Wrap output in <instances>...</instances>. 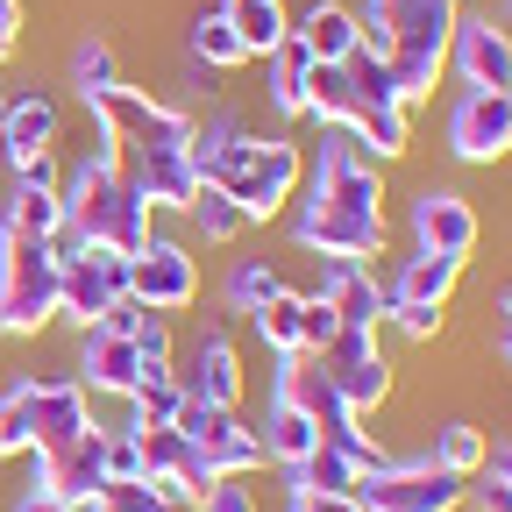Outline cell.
I'll return each mask as SVG.
<instances>
[{"label": "cell", "instance_id": "cell-46", "mask_svg": "<svg viewBox=\"0 0 512 512\" xmlns=\"http://www.w3.org/2000/svg\"><path fill=\"white\" fill-rule=\"evenodd\" d=\"M484 470H498V477H512V441H505V448H491V463H484Z\"/></svg>", "mask_w": 512, "mask_h": 512}, {"label": "cell", "instance_id": "cell-1", "mask_svg": "<svg viewBox=\"0 0 512 512\" xmlns=\"http://www.w3.org/2000/svg\"><path fill=\"white\" fill-rule=\"evenodd\" d=\"M292 235H299V249L320 256V264H328V256L377 264L384 256V164L349 136V128H320V157L306 164Z\"/></svg>", "mask_w": 512, "mask_h": 512}, {"label": "cell", "instance_id": "cell-23", "mask_svg": "<svg viewBox=\"0 0 512 512\" xmlns=\"http://www.w3.org/2000/svg\"><path fill=\"white\" fill-rule=\"evenodd\" d=\"M128 178H136V192L150 200V214H185L192 192H200V164H192V150H150V157H121Z\"/></svg>", "mask_w": 512, "mask_h": 512}, {"label": "cell", "instance_id": "cell-10", "mask_svg": "<svg viewBox=\"0 0 512 512\" xmlns=\"http://www.w3.org/2000/svg\"><path fill=\"white\" fill-rule=\"evenodd\" d=\"M463 498H470V477L441 470L434 456H413V463L392 456L377 477H363V491H356L363 512H456Z\"/></svg>", "mask_w": 512, "mask_h": 512}, {"label": "cell", "instance_id": "cell-15", "mask_svg": "<svg viewBox=\"0 0 512 512\" xmlns=\"http://www.w3.org/2000/svg\"><path fill=\"white\" fill-rule=\"evenodd\" d=\"M157 370H171V363H150L136 335H114V328H86L79 335V384H86V399H128Z\"/></svg>", "mask_w": 512, "mask_h": 512}, {"label": "cell", "instance_id": "cell-19", "mask_svg": "<svg viewBox=\"0 0 512 512\" xmlns=\"http://www.w3.org/2000/svg\"><path fill=\"white\" fill-rule=\"evenodd\" d=\"M107 441H114V427H86V434H72L64 448L36 456V484L57 491V498H72V505H86V498L107 484Z\"/></svg>", "mask_w": 512, "mask_h": 512}, {"label": "cell", "instance_id": "cell-37", "mask_svg": "<svg viewBox=\"0 0 512 512\" xmlns=\"http://www.w3.org/2000/svg\"><path fill=\"white\" fill-rule=\"evenodd\" d=\"M192 64H207V72H235V64H249V50H242V36L228 29L221 8L192 22Z\"/></svg>", "mask_w": 512, "mask_h": 512}, {"label": "cell", "instance_id": "cell-40", "mask_svg": "<svg viewBox=\"0 0 512 512\" xmlns=\"http://www.w3.org/2000/svg\"><path fill=\"white\" fill-rule=\"evenodd\" d=\"M335 335H342V320H335V306H328V299H313V292H306V313H299V349L313 356V349H328Z\"/></svg>", "mask_w": 512, "mask_h": 512}, {"label": "cell", "instance_id": "cell-22", "mask_svg": "<svg viewBox=\"0 0 512 512\" xmlns=\"http://www.w3.org/2000/svg\"><path fill=\"white\" fill-rule=\"evenodd\" d=\"M178 384H185V399H207V406H242V356H235V342H228L221 328H207L200 342H192V356H185Z\"/></svg>", "mask_w": 512, "mask_h": 512}, {"label": "cell", "instance_id": "cell-36", "mask_svg": "<svg viewBox=\"0 0 512 512\" xmlns=\"http://www.w3.org/2000/svg\"><path fill=\"white\" fill-rule=\"evenodd\" d=\"M185 221L200 228L207 242H235L242 228H256V221H249V214H242V207L228 200L221 185H200V192H192V207H185Z\"/></svg>", "mask_w": 512, "mask_h": 512}, {"label": "cell", "instance_id": "cell-30", "mask_svg": "<svg viewBox=\"0 0 512 512\" xmlns=\"http://www.w3.org/2000/svg\"><path fill=\"white\" fill-rule=\"evenodd\" d=\"M306 79H313V50L299 36H285L271 57H264V93L278 114H306Z\"/></svg>", "mask_w": 512, "mask_h": 512}, {"label": "cell", "instance_id": "cell-31", "mask_svg": "<svg viewBox=\"0 0 512 512\" xmlns=\"http://www.w3.org/2000/svg\"><path fill=\"white\" fill-rule=\"evenodd\" d=\"M363 477H370V470H363L356 456H342V448L320 441L313 456L292 470V491H335V498H356V491H363Z\"/></svg>", "mask_w": 512, "mask_h": 512}, {"label": "cell", "instance_id": "cell-26", "mask_svg": "<svg viewBox=\"0 0 512 512\" xmlns=\"http://www.w3.org/2000/svg\"><path fill=\"white\" fill-rule=\"evenodd\" d=\"M0 235H43V242H57L64 235V192L36 185V178H15L8 214H0Z\"/></svg>", "mask_w": 512, "mask_h": 512}, {"label": "cell", "instance_id": "cell-33", "mask_svg": "<svg viewBox=\"0 0 512 512\" xmlns=\"http://www.w3.org/2000/svg\"><path fill=\"white\" fill-rule=\"evenodd\" d=\"M178 406H185V384H178V363H171V370L143 377L136 392H128V427H171Z\"/></svg>", "mask_w": 512, "mask_h": 512}, {"label": "cell", "instance_id": "cell-11", "mask_svg": "<svg viewBox=\"0 0 512 512\" xmlns=\"http://www.w3.org/2000/svg\"><path fill=\"white\" fill-rule=\"evenodd\" d=\"M313 363L328 370V384H335V399L363 420V413H377L384 399H392V356L377 349V328H342L328 349H313Z\"/></svg>", "mask_w": 512, "mask_h": 512}, {"label": "cell", "instance_id": "cell-43", "mask_svg": "<svg viewBox=\"0 0 512 512\" xmlns=\"http://www.w3.org/2000/svg\"><path fill=\"white\" fill-rule=\"evenodd\" d=\"M292 512H363V505L335 498V491H292Z\"/></svg>", "mask_w": 512, "mask_h": 512}, {"label": "cell", "instance_id": "cell-17", "mask_svg": "<svg viewBox=\"0 0 512 512\" xmlns=\"http://www.w3.org/2000/svg\"><path fill=\"white\" fill-rule=\"evenodd\" d=\"M448 72L463 86L505 93L512 86V29H498L491 15H456V36H448Z\"/></svg>", "mask_w": 512, "mask_h": 512}, {"label": "cell", "instance_id": "cell-7", "mask_svg": "<svg viewBox=\"0 0 512 512\" xmlns=\"http://www.w3.org/2000/svg\"><path fill=\"white\" fill-rule=\"evenodd\" d=\"M57 278L64 249L43 235H0V335L29 342L57 320Z\"/></svg>", "mask_w": 512, "mask_h": 512}, {"label": "cell", "instance_id": "cell-45", "mask_svg": "<svg viewBox=\"0 0 512 512\" xmlns=\"http://www.w3.org/2000/svg\"><path fill=\"white\" fill-rule=\"evenodd\" d=\"M15 512H86V505H72V498H57V491H43V484H29Z\"/></svg>", "mask_w": 512, "mask_h": 512}, {"label": "cell", "instance_id": "cell-18", "mask_svg": "<svg viewBox=\"0 0 512 512\" xmlns=\"http://www.w3.org/2000/svg\"><path fill=\"white\" fill-rule=\"evenodd\" d=\"M313 299H328L342 328H384V313H392V285L377 278V264H349V256H328V264H320Z\"/></svg>", "mask_w": 512, "mask_h": 512}, {"label": "cell", "instance_id": "cell-5", "mask_svg": "<svg viewBox=\"0 0 512 512\" xmlns=\"http://www.w3.org/2000/svg\"><path fill=\"white\" fill-rule=\"evenodd\" d=\"M456 0H363L356 22H363V50H377L392 64V79L413 100H427L448 72V36H456Z\"/></svg>", "mask_w": 512, "mask_h": 512}, {"label": "cell", "instance_id": "cell-32", "mask_svg": "<svg viewBox=\"0 0 512 512\" xmlns=\"http://www.w3.org/2000/svg\"><path fill=\"white\" fill-rule=\"evenodd\" d=\"M72 86H79V100L93 107L107 86H121V64H114V43L100 36V29H86L79 43H72Z\"/></svg>", "mask_w": 512, "mask_h": 512}, {"label": "cell", "instance_id": "cell-27", "mask_svg": "<svg viewBox=\"0 0 512 512\" xmlns=\"http://www.w3.org/2000/svg\"><path fill=\"white\" fill-rule=\"evenodd\" d=\"M256 441H264V463H285V470H299L313 448H320V427L299 413V406H285V399H271V413H264V427H256Z\"/></svg>", "mask_w": 512, "mask_h": 512}, {"label": "cell", "instance_id": "cell-39", "mask_svg": "<svg viewBox=\"0 0 512 512\" xmlns=\"http://www.w3.org/2000/svg\"><path fill=\"white\" fill-rule=\"evenodd\" d=\"M192 512H264V498H256V484H249V470H242V477H214Z\"/></svg>", "mask_w": 512, "mask_h": 512}, {"label": "cell", "instance_id": "cell-44", "mask_svg": "<svg viewBox=\"0 0 512 512\" xmlns=\"http://www.w3.org/2000/svg\"><path fill=\"white\" fill-rule=\"evenodd\" d=\"M15 43H22V0H0V64L15 57Z\"/></svg>", "mask_w": 512, "mask_h": 512}, {"label": "cell", "instance_id": "cell-14", "mask_svg": "<svg viewBox=\"0 0 512 512\" xmlns=\"http://www.w3.org/2000/svg\"><path fill=\"white\" fill-rule=\"evenodd\" d=\"M448 157L456 164H505L512 157V100L463 86V100L448 107Z\"/></svg>", "mask_w": 512, "mask_h": 512}, {"label": "cell", "instance_id": "cell-21", "mask_svg": "<svg viewBox=\"0 0 512 512\" xmlns=\"http://www.w3.org/2000/svg\"><path fill=\"white\" fill-rule=\"evenodd\" d=\"M57 136H64V114L50 93H15L8 100V128H0V157L15 171H29L36 157H57Z\"/></svg>", "mask_w": 512, "mask_h": 512}, {"label": "cell", "instance_id": "cell-28", "mask_svg": "<svg viewBox=\"0 0 512 512\" xmlns=\"http://www.w3.org/2000/svg\"><path fill=\"white\" fill-rule=\"evenodd\" d=\"M86 512H192V498L178 484H157V477H114L86 498Z\"/></svg>", "mask_w": 512, "mask_h": 512}, {"label": "cell", "instance_id": "cell-25", "mask_svg": "<svg viewBox=\"0 0 512 512\" xmlns=\"http://www.w3.org/2000/svg\"><path fill=\"white\" fill-rule=\"evenodd\" d=\"M384 285H392V299H406V306H448V299H456V285H463V264H456V256L413 249Z\"/></svg>", "mask_w": 512, "mask_h": 512}, {"label": "cell", "instance_id": "cell-8", "mask_svg": "<svg viewBox=\"0 0 512 512\" xmlns=\"http://www.w3.org/2000/svg\"><path fill=\"white\" fill-rule=\"evenodd\" d=\"M64 278H57V320H72V328H100V320L128 299V256L100 249V242H64Z\"/></svg>", "mask_w": 512, "mask_h": 512}, {"label": "cell", "instance_id": "cell-47", "mask_svg": "<svg viewBox=\"0 0 512 512\" xmlns=\"http://www.w3.org/2000/svg\"><path fill=\"white\" fill-rule=\"evenodd\" d=\"M8 100H15V93H0V128H8Z\"/></svg>", "mask_w": 512, "mask_h": 512}, {"label": "cell", "instance_id": "cell-3", "mask_svg": "<svg viewBox=\"0 0 512 512\" xmlns=\"http://www.w3.org/2000/svg\"><path fill=\"white\" fill-rule=\"evenodd\" d=\"M406 93L392 79V64H384L377 50H349L342 64H313V79H306V121L320 128H349V136L377 157V164H392L406 157Z\"/></svg>", "mask_w": 512, "mask_h": 512}, {"label": "cell", "instance_id": "cell-20", "mask_svg": "<svg viewBox=\"0 0 512 512\" xmlns=\"http://www.w3.org/2000/svg\"><path fill=\"white\" fill-rule=\"evenodd\" d=\"M136 434V456H143V477H157V484H178L192 505H200V491L214 484V470H207V456L192 448L178 427H128Z\"/></svg>", "mask_w": 512, "mask_h": 512}, {"label": "cell", "instance_id": "cell-29", "mask_svg": "<svg viewBox=\"0 0 512 512\" xmlns=\"http://www.w3.org/2000/svg\"><path fill=\"white\" fill-rule=\"evenodd\" d=\"M221 15H228V29L242 36V50H249V57H271V50L292 36L285 0H221Z\"/></svg>", "mask_w": 512, "mask_h": 512}, {"label": "cell", "instance_id": "cell-4", "mask_svg": "<svg viewBox=\"0 0 512 512\" xmlns=\"http://www.w3.org/2000/svg\"><path fill=\"white\" fill-rule=\"evenodd\" d=\"M57 192H64V242H100L114 256H136L157 235V214L136 192V178H128V164H121V143L100 121H93V143L79 150L72 178H64Z\"/></svg>", "mask_w": 512, "mask_h": 512}, {"label": "cell", "instance_id": "cell-41", "mask_svg": "<svg viewBox=\"0 0 512 512\" xmlns=\"http://www.w3.org/2000/svg\"><path fill=\"white\" fill-rule=\"evenodd\" d=\"M384 320H392L406 342H434V335H441V306H406V299H392V313H384Z\"/></svg>", "mask_w": 512, "mask_h": 512}, {"label": "cell", "instance_id": "cell-34", "mask_svg": "<svg viewBox=\"0 0 512 512\" xmlns=\"http://www.w3.org/2000/svg\"><path fill=\"white\" fill-rule=\"evenodd\" d=\"M299 313H306V292H292V285H285L278 299H264V306L249 313V328L264 335V349H271V356H292V349H299Z\"/></svg>", "mask_w": 512, "mask_h": 512}, {"label": "cell", "instance_id": "cell-16", "mask_svg": "<svg viewBox=\"0 0 512 512\" xmlns=\"http://www.w3.org/2000/svg\"><path fill=\"white\" fill-rule=\"evenodd\" d=\"M477 235H484V221H477V207L463 200V192H448V185L413 192V249H427V256H456V264H470Z\"/></svg>", "mask_w": 512, "mask_h": 512}, {"label": "cell", "instance_id": "cell-12", "mask_svg": "<svg viewBox=\"0 0 512 512\" xmlns=\"http://www.w3.org/2000/svg\"><path fill=\"white\" fill-rule=\"evenodd\" d=\"M192 448H200V456H207V470L214 477H256V470H264V441H256V427L235 413V406H207V399H185L178 406V420H171Z\"/></svg>", "mask_w": 512, "mask_h": 512}, {"label": "cell", "instance_id": "cell-6", "mask_svg": "<svg viewBox=\"0 0 512 512\" xmlns=\"http://www.w3.org/2000/svg\"><path fill=\"white\" fill-rule=\"evenodd\" d=\"M86 427H93V399L79 377H22L0 392V463L50 456V448H64Z\"/></svg>", "mask_w": 512, "mask_h": 512}, {"label": "cell", "instance_id": "cell-38", "mask_svg": "<svg viewBox=\"0 0 512 512\" xmlns=\"http://www.w3.org/2000/svg\"><path fill=\"white\" fill-rule=\"evenodd\" d=\"M285 292V278H278V264H264V256H242V264L228 271V306L235 313H256L264 299H278Z\"/></svg>", "mask_w": 512, "mask_h": 512}, {"label": "cell", "instance_id": "cell-9", "mask_svg": "<svg viewBox=\"0 0 512 512\" xmlns=\"http://www.w3.org/2000/svg\"><path fill=\"white\" fill-rule=\"evenodd\" d=\"M93 121L107 128V136L121 143V157H150V150H192V121L185 107H164L150 100L143 86H107L93 100Z\"/></svg>", "mask_w": 512, "mask_h": 512}, {"label": "cell", "instance_id": "cell-2", "mask_svg": "<svg viewBox=\"0 0 512 512\" xmlns=\"http://www.w3.org/2000/svg\"><path fill=\"white\" fill-rule=\"evenodd\" d=\"M192 164L200 185H221L249 221H278L306 185V150L292 136H256L242 114H214L207 128H192Z\"/></svg>", "mask_w": 512, "mask_h": 512}, {"label": "cell", "instance_id": "cell-35", "mask_svg": "<svg viewBox=\"0 0 512 512\" xmlns=\"http://www.w3.org/2000/svg\"><path fill=\"white\" fill-rule=\"evenodd\" d=\"M427 456H434L441 470H456V477H477V470L491 463V441H484V427H470V420H448V427L434 434Z\"/></svg>", "mask_w": 512, "mask_h": 512}, {"label": "cell", "instance_id": "cell-42", "mask_svg": "<svg viewBox=\"0 0 512 512\" xmlns=\"http://www.w3.org/2000/svg\"><path fill=\"white\" fill-rule=\"evenodd\" d=\"M470 498H477V512H512V477L477 470V477H470Z\"/></svg>", "mask_w": 512, "mask_h": 512}, {"label": "cell", "instance_id": "cell-24", "mask_svg": "<svg viewBox=\"0 0 512 512\" xmlns=\"http://www.w3.org/2000/svg\"><path fill=\"white\" fill-rule=\"evenodd\" d=\"M292 36L313 50V64H342L363 43V22H356V8H342V0H313L306 15H292Z\"/></svg>", "mask_w": 512, "mask_h": 512}, {"label": "cell", "instance_id": "cell-13", "mask_svg": "<svg viewBox=\"0 0 512 512\" xmlns=\"http://www.w3.org/2000/svg\"><path fill=\"white\" fill-rule=\"evenodd\" d=\"M128 299H143L150 313H185L200 299V256L171 235H150L136 256H128Z\"/></svg>", "mask_w": 512, "mask_h": 512}]
</instances>
